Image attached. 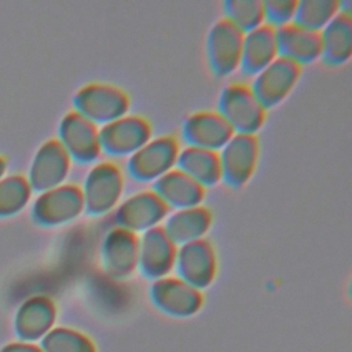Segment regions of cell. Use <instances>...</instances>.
<instances>
[{
  "label": "cell",
  "mask_w": 352,
  "mask_h": 352,
  "mask_svg": "<svg viewBox=\"0 0 352 352\" xmlns=\"http://www.w3.org/2000/svg\"><path fill=\"white\" fill-rule=\"evenodd\" d=\"M73 107L77 114L102 128L126 114L129 98L118 87L92 82L77 91L73 98Z\"/></svg>",
  "instance_id": "1"
},
{
  "label": "cell",
  "mask_w": 352,
  "mask_h": 352,
  "mask_svg": "<svg viewBox=\"0 0 352 352\" xmlns=\"http://www.w3.org/2000/svg\"><path fill=\"white\" fill-rule=\"evenodd\" d=\"M216 109L235 135H254L265 120V110L250 88L241 82L228 84L221 89Z\"/></svg>",
  "instance_id": "2"
},
{
  "label": "cell",
  "mask_w": 352,
  "mask_h": 352,
  "mask_svg": "<svg viewBox=\"0 0 352 352\" xmlns=\"http://www.w3.org/2000/svg\"><path fill=\"white\" fill-rule=\"evenodd\" d=\"M124 187L121 169L113 162L94 165L87 173L82 188V205L87 214L100 217L118 204Z\"/></svg>",
  "instance_id": "3"
},
{
  "label": "cell",
  "mask_w": 352,
  "mask_h": 352,
  "mask_svg": "<svg viewBox=\"0 0 352 352\" xmlns=\"http://www.w3.org/2000/svg\"><path fill=\"white\" fill-rule=\"evenodd\" d=\"M177 153L179 144L172 136H160L148 140L128 158L126 173L136 182L153 183L172 170Z\"/></svg>",
  "instance_id": "4"
},
{
  "label": "cell",
  "mask_w": 352,
  "mask_h": 352,
  "mask_svg": "<svg viewBox=\"0 0 352 352\" xmlns=\"http://www.w3.org/2000/svg\"><path fill=\"white\" fill-rule=\"evenodd\" d=\"M151 136L150 124L138 116H124L98 131L100 153L110 158L135 154Z\"/></svg>",
  "instance_id": "5"
},
{
  "label": "cell",
  "mask_w": 352,
  "mask_h": 352,
  "mask_svg": "<svg viewBox=\"0 0 352 352\" xmlns=\"http://www.w3.org/2000/svg\"><path fill=\"white\" fill-rule=\"evenodd\" d=\"M220 180L230 188L243 187L252 177L257 158L258 142L254 135H232L220 150Z\"/></svg>",
  "instance_id": "6"
},
{
  "label": "cell",
  "mask_w": 352,
  "mask_h": 352,
  "mask_svg": "<svg viewBox=\"0 0 352 352\" xmlns=\"http://www.w3.org/2000/svg\"><path fill=\"white\" fill-rule=\"evenodd\" d=\"M242 38L243 33L224 18L212 25L206 34L205 54L214 77H226L238 69Z\"/></svg>",
  "instance_id": "7"
},
{
  "label": "cell",
  "mask_w": 352,
  "mask_h": 352,
  "mask_svg": "<svg viewBox=\"0 0 352 352\" xmlns=\"http://www.w3.org/2000/svg\"><path fill=\"white\" fill-rule=\"evenodd\" d=\"M300 72L298 65L276 56L254 76L249 88L261 107L270 110L290 94L300 77Z\"/></svg>",
  "instance_id": "8"
},
{
  "label": "cell",
  "mask_w": 352,
  "mask_h": 352,
  "mask_svg": "<svg viewBox=\"0 0 352 352\" xmlns=\"http://www.w3.org/2000/svg\"><path fill=\"white\" fill-rule=\"evenodd\" d=\"M148 297L154 308L172 318H188L202 305L199 290L176 276H164L153 282Z\"/></svg>",
  "instance_id": "9"
},
{
  "label": "cell",
  "mask_w": 352,
  "mask_h": 352,
  "mask_svg": "<svg viewBox=\"0 0 352 352\" xmlns=\"http://www.w3.org/2000/svg\"><path fill=\"white\" fill-rule=\"evenodd\" d=\"M176 278L191 287L201 290L208 287L216 275V254L206 239L179 246L173 263Z\"/></svg>",
  "instance_id": "10"
},
{
  "label": "cell",
  "mask_w": 352,
  "mask_h": 352,
  "mask_svg": "<svg viewBox=\"0 0 352 352\" xmlns=\"http://www.w3.org/2000/svg\"><path fill=\"white\" fill-rule=\"evenodd\" d=\"M58 143L62 146L69 160H73L82 166L94 164L102 154L98 139V126L76 111L66 114L60 121Z\"/></svg>",
  "instance_id": "11"
},
{
  "label": "cell",
  "mask_w": 352,
  "mask_h": 352,
  "mask_svg": "<svg viewBox=\"0 0 352 352\" xmlns=\"http://www.w3.org/2000/svg\"><path fill=\"white\" fill-rule=\"evenodd\" d=\"M168 208L153 191L138 192L118 205L114 213V223L118 228L132 234L146 232L168 216Z\"/></svg>",
  "instance_id": "12"
},
{
  "label": "cell",
  "mask_w": 352,
  "mask_h": 352,
  "mask_svg": "<svg viewBox=\"0 0 352 352\" xmlns=\"http://www.w3.org/2000/svg\"><path fill=\"white\" fill-rule=\"evenodd\" d=\"M176 246L162 227H154L138 238L136 268L146 279L157 280L166 276L175 263Z\"/></svg>",
  "instance_id": "13"
},
{
  "label": "cell",
  "mask_w": 352,
  "mask_h": 352,
  "mask_svg": "<svg viewBox=\"0 0 352 352\" xmlns=\"http://www.w3.org/2000/svg\"><path fill=\"white\" fill-rule=\"evenodd\" d=\"M180 135L187 147L216 153L224 147L234 132L216 111H198L183 121Z\"/></svg>",
  "instance_id": "14"
},
{
  "label": "cell",
  "mask_w": 352,
  "mask_h": 352,
  "mask_svg": "<svg viewBox=\"0 0 352 352\" xmlns=\"http://www.w3.org/2000/svg\"><path fill=\"white\" fill-rule=\"evenodd\" d=\"M100 263L110 278H128L138 263V236L118 227L110 230L100 245Z\"/></svg>",
  "instance_id": "15"
},
{
  "label": "cell",
  "mask_w": 352,
  "mask_h": 352,
  "mask_svg": "<svg viewBox=\"0 0 352 352\" xmlns=\"http://www.w3.org/2000/svg\"><path fill=\"white\" fill-rule=\"evenodd\" d=\"M84 210L81 190L73 184L45 191L34 206L36 219L45 226H58L74 220Z\"/></svg>",
  "instance_id": "16"
},
{
  "label": "cell",
  "mask_w": 352,
  "mask_h": 352,
  "mask_svg": "<svg viewBox=\"0 0 352 352\" xmlns=\"http://www.w3.org/2000/svg\"><path fill=\"white\" fill-rule=\"evenodd\" d=\"M151 191L168 209L182 210L199 206L204 188L177 169H172L151 184Z\"/></svg>",
  "instance_id": "17"
},
{
  "label": "cell",
  "mask_w": 352,
  "mask_h": 352,
  "mask_svg": "<svg viewBox=\"0 0 352 352\" xmlns=\"http://www.w3.org/2000/svg\"><path fill=\"white\" fill-rule=\"evenodd\" d=\"M275 37L278 56L290 60L300 67L320 58V37L316 32L289 23L276 29Z\"/></svg>",
  "instance_id": "18"
},
{
  "label": "cell",
  "mask_w": 352,
  "mask_h": 352,
  "mask_svg": "<svg viewBox=\"0 0 352 352\" xmlns=\"http://www.w3.org/2000/svg\"><path fill=\"white\" fill-rule=\"evenodd\" d=\"M276 56L275 29L263 23L243 34L238 67L243 76L254 77Z\"/></svg>",
  "instance_id": "19"
},
{
  "label": "cell",
  "mask_w": 352,
  "mask_h": 352,
  "mask_svg": "<svg viewBox=\"0 0 352 352\" xmlns=\"http://www.w3.org/2000/svg\"><path fill=\"white\" fill-rule=\"evenodd\" d=\"M319 37L322 60L333 67L344 65L352 54V16L337 12Z\"/></svg>",
  "instance_id": "20"
},
{
  "label": "cell",
  "mask_w": 352,
  "mask_h": 352,
  "mask_svg": "<svg viewBox=\"0 0 352 352\" xmlns=\"http://www.w3.org/2000/svg\"><path fill=\"white\" fill-rule=\"evenodd\" d=\"M212 224V214L206 208L195 206L175 210L165 217L162 226L165 234L175 246H182L202 239Z\"/></svg>",
  "instance_id": "21"
},
{
  "label": "cell",
  "mask_w": 352,
  "mask_h": 352,
  "mask_svg": "<svg viewBox=\"0 0 352 352\" xmlns=\"http://www.w3.org/2000/svg\"><path fill=\"white\" fill-rule=\"evenodd\" d=\"M69 157L58 142L45 143L36 155L32 168V183L37 190H51L65 180L69 170Z\"/></svg>",
  "instance_id": "22"
},
{
  "label": "cell",
  "mask_w": 352,
  "mask_h": 352,
  "mask_svg": "<svg viewBox=\"0 0 352 352\" xmlns=\"http://www.w3.org/2000/svg\"><path fill=\"white\" fill-rule=\"evenodd\" d=\"M175 166L202 188L213 187L220 182L219 155L214 151L186 147L177 153Z\"/></svg>",
  "instance_id": "23"
},
{
  "label": "cell",
  "mask_w": 352,
  "mask_h": 352,
  "mask_svg": "<svg viewBox=\"0 0 352 352\" xmlns=\"http://www.w3.org/2000/svg\"><path fill=\"white\" fill-rule=\"evenodd\" d=\"M54 307L50 300L37 297L28 301L18 316V331L28 340L37 338L48 331L54 322Z\"/></svg>",
  "instance_id": "24"
},
{
  "label": "cell",
  "mask_w": 352,
  "mask_h": 352,
  "mask_svg": "<svg viewBox=\"0 0 352 352\" xmlns=\"http://www.w3.org/2000/svg\"><path fill=\"white\" fill-rule=\"evenodd\" d=\"M338 12V1L334 0H301L297 1L292 23L302 29L319 33Z\"/></svg>",
  "instance_id": "25"
},
{
  "label": "cell",
  "mask_w": 352,
  "mask_h": 352,
  "mask_svg": "<svg viewBox=\"0 0 352 352\" xmlns=\"http://www.w3.org/2000/svg\"><path fill=\"white\" fill-rule=\"evenodd\" d=\"M223 14L224 19L243 34L264 23L263 1L260 0H226Z\"/></svg>",
  "instance_id": "26"
},
{
  "label": "cell",
  "mask_w": 352,
  "mask_h": 352,
  "mask_svg": "<svg viewBox=\"0 0 352 352\" xmlns=\"http://www.w3.org/2000/svg\"><path fill=\"white\" fill-rule=\"evenodd\" d=\"M45 352H95L91 340L70 329H55L50 331L44 341Z\"/></svg>",
  "instance_id": "27"
},
{
  "label": "cell",
  "mask_w": 352,
  "mask_h": 352,
  "mask_svg": "<svg viewBox=\"0 0 352 352\" xmlns=\"http://www.w3.org/2000/svg\"><path fill=\"white\" fill-rule=\"evenodd\" d=\"M296 4H297L296 0H265V1H263L264 25L276 30L282 26L292 23Z\"/></svg>",
  "instance_id": "28"
},
{
  "label": "cell",
  "mask_w": 352,
  "mask_h": 352,
  "mask_svg": "<svg viewBox=\"0 0 352 352\" xmlns=\"http://www.w3.org/2000/svg\"><path fill=\"white\" fill-rule=\"evenodd\" d=\"M3 352H41V351H40V349H37L36 346H32V345L15 344V345H10V346H7Z\"/></svg>",
  "instance_id": "29"
},
{
  "label": "cell",
  "mask_w": 352,
  "mask_h": 352,
  "mask_svg": "<svg viewBox=\"0 0 352 352\" xmlns=\"http://www.w3.org/2000/svg\"><path fill=\"white\" fill-rule=\"evenodd\" d=\"M351 11H352V3H351L349 0L338 1V12H341V14H346V15H351Z\"/></svg>",
  "instance_id": "30"
}]
</instances>
